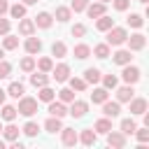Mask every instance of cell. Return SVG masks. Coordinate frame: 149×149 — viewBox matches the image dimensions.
Returning <instances> with one entry per match:
<instances>
[{
	"label": "cell",
	"instance_id": "7bdbcfd3",
	"mask_svg": "<svg viewBox=\"0 0 149 149\" xmlns=\"http://www.w3.org/2000/svg\"><path fill=\"white\" fill-rule=\"evenodd\" d=\"M133 135H135L142 144H144V142H149V130H147V128H135V133H133Z\"/></svg>",
	"mask_w": 149,
	"mask_h": 149
},
{
	"label": "cell",
	"instance_id": "6da1fadb",
	"mask_svg": "<svg viewBox=\"0 0 149 149\" xmlns=\"http://www.w3.org/2000/svg\"><path fill=\"white\" fill-rule=\"evenodd\" d=\"M126 37H128V30H126V28L112 26V28L107 30V44H109V47H121V44L126 42Z\"/></svg>",
	"mask_w": 149,
	"mask_h": 149
},
{
	"label": "cell",
	"instance_id": "7c38bea8",
	"mask_svg": "<svg viewBox=\"0 0 149 149\" xmlns=\"http://www.w3.org/2000/svg\"><path fill=\"white\" fill-rule=\"evenodd\" d=\"M86 14H88V19H98V16H102L105 14V2H93V5H86V9H84Z\"/></svg>",
	"mask_w": 149,
	"mask_h": 149
},
{
	"label": "cell",
	"instance_id": "5b68a950",
	"mask_svg": "<svg viewBox=\"0 0 149 149\" xmlns=\"http://www.w3.org/2000/svg\"><path fill=\"white\" fill-rule=\"evenodd\" d=\"M86 112H88V102H84V100H72V102H70V109H68V114H70V116L81 119Z\"/></svg>",
	"mask_w": 149,
	"mask_h": 149
},
{
	"label": "cell",
	"instance_id": "f6af8a7d",
	"mask_svg": "<svg viewBox=\"0 0 149 149\" xmlns=\"http://www.w3.org/2000/svg\"><path fill=\"white\" fill-rule=\"evenodd\" d=\"M86 5H88V0H72L70 9H72V12H84V9H86Z\"/></svg>",
	"mask_w": 149,
	"mask_h": 149
},
{
	"label": "cell",
	"instance_id": "ac0fdd59",
	"mask_svg": "<svg viewBox=\"0 0 149 149\" xmlns=\"http://www.w3.org/2000/svg\"><path fill=\"white\" fill-rule=\"evenodd\" d=\"M93 130H95V133H102V135H107V133L112 130V119H109V116H102V119H98V121H95V126H93Z\"/></svg>",
	"mask_w": 149,
	"mask_h": 149
},
{
	"label": "cell",
	"instance_id": "277c9868",
	"mask_svg": "<svg viewBox=\"0 0 149 149\" xmlns=\"http://www.w3.org/2000/svg\"><path fill=\"white\" fill-rule=\"evenodd\" d=\"M126 42H128V49H130V51H142L144 44H147V37H144L142 33H135V35H128Z\"/></svg>",
	"mask_w": 149,
	"mask_h": 149
},
{
	"label": "cell",
	"instance_id": "db71d44e",
	"mask_svg": "<svg viewBox=\"0 0 149 149\" xmlns=\"http://www.w3.org/2000/svg\"><path fill=\"white\" fill-rule=\"evenodd\" d=\"M0 149H5V142H2V140H0Z\"/></svg>",
	"mask_w": 149,
	"mask_h": 149
},
{
	"label": "cell",
	"instance_id": "2e32d148",
	"mask_svg": "<svg viewBox=\"0 0 149 149\" xmlns=\"http://www.w3.org/2000/svg\"><path fill=\"white\" fill-rule=\"evenodd\" d=\"M130 54H133L130 49H119V51L112 56V61H114L116 65H126V63H130V61H133V56H130Z\"/></svg>",
	"mask_w": 149,
	"mask_h": 149
},
{
	"label": "cell",
	"instance_id": "7a4b0ae2",
	"mask_svg": "<svg viewBox=\"0 0 149 149\" xmlns=\"http://www.w3.org/2000/svg\"><path fill=\"white\" fill-rule=\"evenodd\" d=\"M16 112L23 114V116H33V114L37 112V100L30 98V95H21V98H19V107H16Z\"/></svg>",
	"mask_w": 149,
	"mask_h": 149
},
{
	"label": "cell",
	"instance_id": "7dc6e473",
	"mask_svg": "<svg viewBox=\"0 0 149 149\" xmlns=\"http://www.w3.org/2000/svg\"><path fill=\"white\" fill-rule=\"evenodd\" d=\"M112 2H114V9L116 12H126L128 5H130V0H112Z\"/></svg>",
	"mask_w": 149,
	"mask_h": 149
},
{
	"label": "cell",
	"instance_id": "f5cc1de1",
	"mask_svg": "<svg viewBox=\"0 0 149 149\" xmlns=\"http://www.w3.org/2000/svg\"><path fill=\"white\" fill-rule=\"evenodd\" d=\"M2 56H5V49H2V47H0V61H2Z\"/></svg>",
	"mask_w": 149,
	"mask_h": 149
},
{
	"label": "cell",
	"instance_id": "d590c367",
	"mask_svg": "<svg viewBox=\"0 0 149 149\" xmlns=\"http://www.w3.org/2000/svg\"><path fill=\"white\" fill-rule=\"evenodd\" d=\"M19 68H21L23 72H33V70H35V58H33V56H26V58H21Z\"/></svg>",
	"mask_w": 149,
	"mask_h": 149
},
{
	"label": "cell",
	"instance_id": "836d02e7",
	"mask_svg": "<svg viewBox=\"0 0 149 149\" xmlns=\"http://www.w3.org/2000/svg\"><path fill=\"white\" fill-rule=\"evenodd\" d=\"M68 81H70V88H72V91H84V88L88 86L81 77H68Z\"/></svg>",
	"mask_w": 149,
	"mask_h": 149
},
{
	"label": "cell",
	"instance_id": "ab89813d",
	"mask_svg": "<svg viewBox=\"0 0 149 149\" xmlns=\"http://www.w3.org/2000/svg\"><path fill=\"white\" fill-rule=\"evenodd\" d=\"M126 21H128V26H130V28H142V26H144V19H142L140 14H130Z\"/></svg>",
	"mask_w": 149,
	"mask_h": 149
},
{
	"label": "cell",
	"instance_id": "b9f144b4",
	"mask_svg": "<svg viewBox=\"0 0 149 149\" xmlns=\"http://www.w3.org/2000/svg\"><path fill=\"white\" fill-rule=\"evenodd\" d=\"M23 133H26V135H28V137H35V135H37V133H40V126H37V123H35V121H28V123H26V126H23Z\"/></svg>",
	"mask_w": 149,
	"mask_h": 149
},
{
	"label": "cell",
	"instance_id": "ba28073f",
	"mask_svg": "<svg viewBox=\"0 0 149 149\" xmlns=\"http://www.w3.org/2000/svg\"><path fill=\"white\" fill-rule=\"evenodd\" d=\"M61 140H63L65 147H72V144L79 142V135H77L74 128H61Z\"/></svg>",
	"mask_w": 149,
	"mask_h": 149
},
{
	"label": "cell",
	"instance_id": "3957f363",
	"mask_svg": "<svg viewBox=\"0 0 149 149\" xmlns=\"http://www.w3.org/2000/svg\"><path fill=\"white\" fill-rule=\"evenodd\" d=\"M121 77H123V81H126V84H135V81H140L142 72H140V68H135V65L126 63V65H123V72H121Z\"/></svg>",
	"mask_w": 149,
	"mask_h": 149
},
{
	"label": "cell",
	"instance_id": "4dcf8cb0",
	"mask_svg": "<svg viewBox=\"0 0 149 149\" xmlns=\"http://www.w3.org/2000/svg\"><path fill=\"white\" fill-rule=\"evenodd\" d=\"M7 12L12 14V19H23V16H26V5H19V2H16V5H12Z\"/></svg>",
	"mask_w": 149,
	"mask_h": 149
},
{
	"label": "cell",
	"instance_id": "681fc988",
	"mask_svg": "<svg viewBox=\"0 0 149 149\" xmlns=\"http://www.w3.org/2000/svg\"><path fill=\"white\" fill-rule=\"evenodd\" d=\"M7 9H9V2H7V0H0V16H2Z\"/></svg>",
	"mask_w": 149,
	"mask_h": 149
},
{
	"label": "cell",
	"instance_id": "8d00e7d4",
	"mask_svg": "<svg viewBox=\"0 0 149 149\" xmlns=\"http://www.w3.org/2000/svg\"><path fill=\"white\" fill-rule=\"evenodd\" d=\"M35 65H37V68H40V72H51V68H54V61H51V58H47V56H44V58H40V61H37V63H35Z\"/></svg>",
	"mask_w": 149,
	"mask_h": 149
},
{
	"label": "cell",
	"instance_id": "9f6ffc18",
	"mask_svg": "<svg viewBox=\"0 0 149 149\" xmlns=\"http://www.w3.org/2000/svg\"><path fill=\"white\" fill-rule=\"evenodd\" d=\"M140 2H149V0H140Z\"/></svg>",
	"mask_w": 149,
	"mask_h": 149
},
{
	"label": "cell",
	"instance_id": "f35d334b",
	"mask_svg": "<svg viewBox=\"0 0 149 149\" xmlns=\"http://www.w3.org/2000/svg\"><path fill=\"white\" fill-rule=\"evenodd\" d=\"M16 114H19L16 107H12V105H5V107H2V119H5V121H14Z\"/></svg>",
	"mask_w": 149,
	"mask_h": 149
},
{
	"label": "cell",
	"instance_id": "30bf717a",
	"mask_svg": "<svg viewBox=\"0 0 149 149\" xmlns=\"http://www.w3.org/2000/svg\"><path fill=\"white\" fill-rule=\"evenodd\" d=\"M128 102H130V114H144L147 112V100L144 98H135L133 95Z\"/></svg>",
	"mask_w": 149,
	"mask_h": 149
},
{
	"label": "cell",
	"instance_id": "8fae6325",
	"mask_svg": "<svg viewBox=\"0 0 149 149\" xmlns=\"http://www.w3.org/2000/svg\"><path fill=\"white\" fill-rule=\"evenodd\" d=\"M49 114H51V116H58V119H63V116L68 114V107H65V102H61V100H58V102H56V100H51V102H49Z\"/></svg>",
	"mask_w": 149,
	"mask_h": 149
},
{
	"label": "cell",
	"instance_id": "f546056e",
	"mask_svg": "<svg viewBox=\"0 0 149 149\" xmlns=\"http://www.w3.org/2000/svg\"><path fill=\"white\" fill-rule=\"evenodd\" d=\"M88 56H91V47H88V44H77V47H74V58L84 61V58H88Z\"/></svg>",
	"mask_w": 149,
	"mask_h": 149
},
{
	"label": "cell",
	"instance_id": "bcb514c9",
	"mask_svg": "<svg viewBox=\"0 0 149 149\" xmlns=\"http://www.w3.org/2000/svg\"><path fill=\"white\" fill-rule=\"evenodd\" d=\"M72 35H74V37H84V35H86V26H84V23H74V26H72Z\"/></svg>",
	"mask_w": 149,
	"mask_h": 149
},
{
	"label": "cell",
	"instance_id": "cb8c5ba5",
	"mask_svg": "<svg viewBox=\"0 0 149 149\" xmlns=\"http://www.w3.org/2000/svg\"><path fill=\"white\" fill-rule=\"evenodd\" d=\"M107 98H109V93H107V88H105V86H100V88H93V93H91V100H93L95 105H102Z\"/></svg>",
	"mask_w": 149,
	"mask_h": 149
},
{
	"label": "cell",
	"instance_id": "ee69618b",
	"mask_svg": "<svg viewBox=\"0 0 149 149\" xmlns=\"http://www.w3.org/2000/svg\"><path fill=\"white\" fill-rule=\"evenodd\" d=\"M12 74V65L7 61H0V79H7Z\"/></svg>",
	"mask_w": 149,
	"mask_h": 149
},
{
	"label": "cell",
	"instance_id": "5bb4252c",
	"mask_svg": "<svg viewBox=\"0 0 149 149\" xmlns=\"http://www.w3.org/2000/svg\"><path fill=\"white\" fill-rule=\"evenodd\" d=\"M19 33L26 35V37L33 35V33H35V21H33V19H26V16L19 19Z\"/></svg>",
	"mask_w": 149,
	"mask_h": 149
},
{
	"label": "cell",
	"instance_id": "816d5d0a",
	"mask_svg": "<svg viewBox=\"0 0 149 149\" xmlns=\"http://www.w3.org/2000/svg\"><path fill=\"white\" fill-rule=\"evenodd\" d=\"M37 0H23V5H35Z\"/></svg>",
	"mask_w": 149,
	"mask_h": 149
},
{
	"label": "cell",
	"instance_id": "e0dca14e",
	"mask_svg": "<svg viewBox=\"0 0 149 149\" xmlns=\"http://www.w3.org/2000/svg\"><path fill=\"white\" fill-rule=\"evenodd\" d=\"M112 26H114V19H112V16H107V14H102V16H98V19H95V28H98L100 33H107Z\"/></svg>",
	"mask_w": 149,
	"mask_h": 149
},
{
	"label": "cell",
	"instance_id": "52a82bcc",
	"mask_svg": "<svg viewBox=\"0 0 149 149\" xmlns=\"http://www.w3.org/2000/svg\"><path fill=\"white\" fill-rule=\"evenodd\" d=\"M51 77L58 81V84H63V81H68V77H70V65H65V63H61V65H56V68H51Z\"/></svg>",
	"mask_w": 149,
	"mask_h": 149
},
{
	"label": "cell",
	"instance_id": "d6a6232c",
	"mask_svg": "<svg viewBox=\"0 0 149 149\" xmlns=\"http://www.w3.org/2000/svg\"><path fill=\"white\" fill-rule=\"evenodd\" d=\"M93 54H95V58H107V56H109V44H107V42L95 44V47H93Z\"/></svg>",
	"mask_w": 149,
	"mask_h": 149
},
{
	"label": "cell",
	"instance_id": "9a60e30c",
	"mask_svg": "<svg viewBox=\"0 0 149 149\" xmlns=\"http://www.w3.org/2000/svg\"><path fill=\"white\" fill-rule=\"evenodd\" d=\"M26 51L33 56V54H40V49H42V40L40 37H33V35H28V40H26Z\"/></svg>",
	"mask_w": 149,
	"mask_h": 149
},
{
	"label": "cell",
	"instance_id": "ffe728a7",
	"mask_svg": "<svg viewBox=\"0 0 149 149\" xmlns=\"http://www.w3.org/2000/svg\"><path fill=\"white\" fill-rule=\"evenodd\" d=\"M100 77H102V74H100L98 68H86V70H84V81H86V84H98Z\"/></svg>",
	"mask_w": 149,
	"mask_h": 149
},
{
	"label": "cell",
	"instance_id": "f907efd6",
	"mask_svg": "<svg viewBox=\"0 0 149 149\" xmlns=\"http://www.w3.org/2000/svg\"><path fill=\"white\" fill-rule=\"evenodd\" d=\"M5 95H7V91H2V88H0V105L5 102Z\"/></svg>",
	"mask_w": 149,
	"mask_h": 149
},
{
	"label": "cell",
	"instance_id": "6f0895ef",
	"mask_svg": "<svg viewBox=\"0 0 149 149\" xmlns=\"http://www.w3.org/2000/svg\"><path fill=\"white\" fill-rule=\"evenodd\" d=\"M0 133H2V123H0Z\"/></svg>",
	"mask_w": 149,
	"mask_h": 149
},
{
	"label": "cell",
	"instance_id": "484cf974",
	"mask_svg": "<svg viewBox=\"0 0 149 149\" xmlns=\"http://www.w3.org/2000/svg\"><path fill=\"white\" fill-rule=\"evenodd\" d=\"M44 128H47L49 133H61L63 123H61V119H58V116H49V119L44 121Z\"/></svg>",
	"mask_w": 149,
	"mask_h": 149
},
{
	"label": "cell",
	"instance_id": "d6986e66",
	"mask_svg": "<svg viewBox=\"0 0 149 149\" xmlns=\"http://www.w3.org/2000/svg\"><path fill=\"white\" fill-rule=\"evenodd\" d=\"M95 140H98V135H95V130H93V128H86V130H81V133H79V142H81V144H86V147L95 144Z\"/></svg>",
	"mask_w": 149,
	"mask_h": 149
},
{
	"label": "cell",
	"instance_id": "44dd1931",
	"mask_svg": "<svg viewBox=\"0 0 149 149\" xmlns=\"http://www.w3.org/2000/svg\"><path fill=\"white\" fill-rule=\"evenodd\" d=\"M133 95H135V91H133V84H128V86H121V88L116 91V100H119V102H128Z\"/></svg>",
	"mask_w": 149,
	"mask_h": 149
},
{
	"label": "cell",
	"instance_id": "60d3db41",
	"mask_svg": "<svg viewBox=\"0 0 149 149\" xmlns=\"http://www.w3.org/2000/svg\"><path fill=\"white\" fill-rule=\"evenodd\" d=\"M102 79V86L109 91V88H116V84H119V79L114 77V74H105V77H100Z\"/></svg>",
	"mask_w": 149,
	"mask_h": 149
},
{
	"label": "cell",
	"instance_id": "4fadbf2b",
	"mask_svg": "<svg viewBox=\"0 0 149 149\" xmlns=\"http://www.w3.org/2000/svg\"><path fill=\"white\" fill-rule=\"evenodd\" d=\"M51 23H54V16L49 12H40L35 16V28H51Z\"/></svg>",
	"mask_w": 149,
	"mask_h": 149
},
{
	"label": "cell",
	"instance_id": "f1b7e54d",
	"mask_svg": "<svg viewBox=\"0 0 149 149\" xmlns=\"http://www.w3.org/2000/svg\"><path fill=\"white\" fill-rule=\"evenodd\" d=\"M2 135H5L7 142H14V140H19V128H16L14 123H9L7 128H2Z\"/></svg>",
	"mask_w": 149,
	"mask_h": 149
},
{
	"label": "cell",
	"instance_id": "8992f818",
	"mask_svg": "<svg viewBox=\"0 0 149 149\" xmlns=\"http://www.w3.org/2000/svg\"><path fill=\"white\" fill-rule=\"evenodd\" d=\"M107 144L114 147V149H123L126 147V135L121 130H109L107 133Z\"/></svg>",
	"mask_w": 149,
	"mask_h": 149
},
{
	"label": "cell",
	"instance_id": "7402d4cb",
	"mask_svg": "<svg viewBox=\"0 0 149 149\" xmlns=\"http://www.w3.org/2000/svg\"><path fill=\"white\" fill-rule=\"evenodd\" d=\"M16 47H19V37L16 35H9V33L2 35V49L5 51H14Z\"/></svg>",
	"mask_w": 149,
	"mask_h": 149
},
{
	"label": "cell",
	"instance_id": "d4e9b609",
	"mask_svg": "<svg viewBox=\"0 0 149 149\" xmlns=\"http://www.w3.org/2000/svg\"><path fill=\"white\" fill-rule=\"evenodd\" d=\"M54 98H56V93H54V88H49V84H47V86H40L37 100H42V102H51Z\"/></svg>",
	"mask_w": 149,
	"mask_h": 149
},
{
	"label": "cell",
	"instance_id": "4316f807",
	"mask_svg": "<svg viewBox=\"0 0 149 149\" xmlns=\"http://www.w3.org/2000/svg\"><path fill=\"white\" fill-rule=\"evenodd\" d=\"M70 16H72V9H70V7H56V14H54L56 21L65 23V21H70Z\"/></svg>",
	"mask_w": 149,
	"mask_h": 149
},
{
	"label": "cell",
	"instance_id": "e575fe53",
	"mask_svg": "<svg viewBox=\"0 0 149 149\" xmlns=\"http://www.w3.org/2000/svg\"><path fill=\"white\" fill-rule=\"evenodd\" d=\"M135 128H137V123H135L133 119H123V121H121V133H123V135H133Z\"/></svg>",
	"mask_w": 149,
	"mask_h": 149
},
{
	"label": "cell",
	"instance_id": "83f0119b",
	"mask_svg": "<svg viewBox=\"0 0 149 149\" xmlns=\"http://www.w3.org/2000/svg\"><path fill=\"white\" fill-rule=\"evenodd\" d=\"M23 91H26V88H23V84H21V81H12V84H9V88H7V95H12V98H21V95H23Z\"/></svg>",
	"mask_w": 149,
	"mask_h": 149
},
{
	"label": "cell",
	"instance_id": "9c48e42d",
	"mask_svg": "<svg viewBox=\"0 0 149 149\" xmlns=\"http://www.w3.org/2000/svg\"><path fill=\"white\" fill-rule=\"evenodd\" d=\"M119 112H121V102H119V100H116V102H109V100L102 102V114H105V116L114 119V116H119Z\"/></svg>",
	"mask_w": 149,
	"mask_h": 149
},
{
	"label": "cell",
	"instance_id": "603a6c76",
	"mask_svg": "<svg viewBox=\"0 0 149 149\" xmlns=\"http://www.w3.org/2000/svg\"><path fill=\"white\" fill-rule=\"evenodd\" d=\"M30 84H33L35 88L47 86V84H49V74H47V72H35V74H30Z\"/></svg>",
	"mask_w": 149,
	"mask_h": 149
},
{
	"label": "cell",
	"instance_id": "11a10c76",
	"mask_svg": "<svg viewBox=\"0 0 149 149\" xmlns=\"http://www.w3.org/2000/svg\"><path fill=\"white\" fill-rule=\"evenodd\" d=\"M98 2H109V0H98Z\"/></svg>",
	"mask_w": 149,
	"mask_h": 149
},
{
	"label": "cell",
	"instance_id": "74e56055",
	"mask_svg": "<svg viewBox=\"0 0 149 149\" xmlns=\"http://www.w3.org/2000/svg\"><path fill=\"white\" fill-rule=\"evenodd\" d=\"M58 98H61V102L68 105V102L74 100V91H72V88H61V91H58Z\"/></svg>",
	"mask_w": 149,
	"mask_h": 149
},
{
	"label": "cell",
	"instance_id": "c3c4849f",
	"mask_svg": "<svg viewBox=\"0 0 149 149\" xmlns=\"http://www.w3.org/2000/svg\"><path fill=\"white\" fill-rule=\"evenodd\" d=\"M7 33H9V21L0 16V35H7Z\"/></svg>",
	"mask_w": 149,
	"mask_h": 149
},
{
	"label": "cell",
	"instance_id": "1f68e13d",
	"mask_svg": "<svg viewBox=\"0 0 149 149\" xmlns=\"http://www.w3.org/2000/svg\"><path fill=\"white\" fill-rule=\"evenodd\" d=\"M51 54H54L56 58H65V54H68V47H65L63 42H54V44H51Z\"/></svg>",
	"mask_w": 149,
	"mask_h": 149
}]
</instances>
